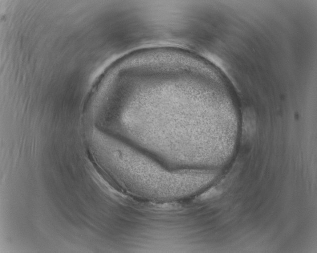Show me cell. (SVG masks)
Returning a JSON list of instances; mask_svg holds the SVG:
<instances>
[{
    "mask_svg": "<svg viewBox=\"0 0 317 253\" xmlns=\"http://www.w3.org/2000/svg\"><path fill=\"white\" fill-rule=\"evenodd\" d=\"M98 157L122 187L148 199H181L197 191L193 174L185 170H170L125 145L106 140Z\"/></svg>",
    "mask_w": 317,
    "mask_h": 253,
    "instance_id": "obj_1",
    "label": "cell"
}]
</instances>
